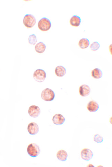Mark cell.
<instances>
[{"instance_id":"cell-19","label":"cell","mask_w":112,"mask_h":167,"mask_svg":"<svg viewBox=\"0 0 112 167\" xmlns=\"http://www.w3.org/2000/svg\"><path fill=\"white\" fill-rule=\"evenodd\" d=\"M100 47V45L99 43L97 42H94L90 46V49L92 51H96L99 49Z\"/></svg>"},{"instance_id":"cell-9","label":"cell","mask_w":112,"mask_h":167,"mask_svg":"<svg viewBox=\"0 0 112 167\" xmlns=\"http://www.w3.org/2000/svg\"><path fill=\"white\" fill-rule=\"evenodd\" d=\"M91 92V88L88 85H83L80 87L79 92L81 96L83 97H85L88 96Z\"/></svg>"},{"instance_id":"cell-11","label":"cell","mask_w":112,"mask_h":167,"mask_svg":"<svg viewBox=\"0 0 112 167\" xmlns=\"http://www.w3.org/2000/svg\"><path fill=\"white\" fill-rule=\"evenodd\" d=\"M87 107L90 112H94L98 110L99 107L97 102L94 101H91L87 104Z\"/></svg>"},{"instance_id":"cell-10","label":"cell","mask_w":112,"mask_h":167,"mask_svg":"<svg viewBox=\"0 0 112 167\" xmlns=\"http://www.w3.org/2000/svg\"><path fill=\"white\" fill-rule=\"evenodd\" d=\"M65 118L61 114H56L52 119L53 123L56 125H61L64 123L65 121Z\"/></svg>"},{"instance_id":"cell-18","label":"cell","mask_w":112,"mask_h":167,"mask_svg":"<svg viewBox=\"0 0 112 167\" xmlns=\"http://www.w3.org/2000/svg\"><path fill=\"white\" fill-rule=\"evenodd\" d=\"M37 39L35 35L32 34L29 36L28 41L30 44L35 45L37 43Z\"/></svg>"},{"instance_id":"cell-3","label":"cell","mask_w":112,"mask_h":167,"mask_svg":"<svg viewBox=\"0 0 112 167\" xmlns=\"http://www.w3.org/2000/svg\"><path fill=\"white\" fill-rule=\"evenodd\" d=\"M51 26V22L46 18H43L38 22V27L41 31H47L50 29Z\"/></svg>"},{"instance_id":"cell-20","label":"cell","mask_w":112,"mask_h":167,"mask_svg":"<svg viewBox=\"0 0 112 167\" xmlns=\"http://www.w3.org/2000/svg\"><path fill=\"white\" fill-rule=\"evenodd\" d=\"M94 140L97 143H100L103 142L104 138L99 135L96 134L94 136Z\"/></svg>"},{"instance_id":"cell-5","label":"cell","mask_w":112,"mask_h":167,"mask_svg":"<svg viewBox=\"0 0 112 167\" xmlns=\"http://www.w3.org/2000/svg\"><path fill=\"white\" fill-rule=\"evenodd\" d=\"M33 77L37 82H42L45 81L46 77V74L44 70L43 69H37L34 72Z\"/></svg>"},{"instance_id":"cell-8","label":"cell","mask_w":112,"mask_h":167,"mask_svg":"<svg viewBox=\"0 0 112 167\" xmlns=\"http://www.w3.org/2000/svg\"><path fill=\"white\" fill-rule=\"evenodd\" d=\"M27 130L30 135H34L38 133L39 129L38 125L36 123L32 122L28 124Z\"/></svg>"},{"instance_id":"cell-16","label":"cell","mask_w":112,"mask_h":167,"mask_svg":"<svg viewBox=\"0 0 112 167\" xmlns=\"http://www.w3.org/2000/svg\"><path fill=\"white\" fill-rule=\"evenodd\" d=\"M90 45V42L88 39L83 38L79 41L78 45L81 49H84L88 47Z\"/></svg>"},{"instance_id":"cell-4","label":"cell","mask_w":112,"mask_h":167,"mask_svg":"<svg viewBox=\"0 0 112 167\" xmlns=\"http://www.w3.org/2000/svg\"><path fill=\"white\" fill-rule=\"evenodd\" d=\"M23 23L26 27L32 28L36 23V18L32 14L26 15L24 18Z\"/></svg>"},{"instance_id":"cell-13","label":"cell","mask_w":112,"mask_h":167,"mask_svg":"<svg viewBox=\"0 0 112 167\" xmlns=\"http://www.w3.org/2000/svg\"><path fill=\"white\" fill-rule=\"evenodd\" d=\"M81 19L80 18L77 16H72L70 20V23L73 27H78L80 25Z\"/></svg>"},{"instance_id":"cell-2","label":"cell","mask_w":112,"mask_h":167,"mask_svg":"<svg viewBox=\"0 0 112 167\" xmlns=\"http://www.w3.org/2000/svg\"><path fill=\"white\" fill-rule=\"evenodd\" d=\"M55 93L54 91L49 88L45 89L42 92L41 98L46 101H52L54 99Z\"/></svg>"},{"instance_id":"cell-1","label":"cell","mask_w":112,"mask_h":167,"mask_svg":"<svg viewBox=\"0 0 112 167\" xmlns=\"http://www.w3.org/2000/svg\"><path fill=\"white\" fill-rule=\"evenodd\" d=\"M27 152L30 157L36 158L40 154L41 150L39 147L36 144H31L28 145Z\"/></svg>"},{"instance_id":"cell-14","label":"cell","mask_w":112,"mask_h":167,"mask_svg":"<svg viewBox=\"0 0 112 167\" xmlns=\"http://www.w3.org/2000/svg\"><path fill=\"white\" fill-rule=\"evenodd\" d=\"M55 73L57 76L63 77L66 73V70L63 66H59L56 67Z\"/></svg>"},{"instance_id":"cell-15","label":"cell","mask_w":112,"mask_h":167,"mask_svg":"<svg viewBox=\"0 0 112 167\" xmlns=\"http://www.w3.org/2000/svg\"><path fill=\"white\" fill-rule=\"evenodd\" d=\"M46 49V45L44 43L41 42L37 43L35 47L36 51L39 54L43 53L45 51Z\"/></svg>"},{"instance_id":"cell-7","label":"cell","mask_w":112,"mask_h":167,"mask_svg":"<svg viewBox=\"0 0 112 167\" xmlns=\"http://www.w3.org/2000/svg\"><path fill=\"white\" fill-rule=\"evenodd\" d=\"M41 112L40 109L36 105L31 106L28 109V114L30 117L36 118L40 115Z\"/></svg>"},{"instance_id":"cell-6","label":"cell","mask_w":112,"mask_h":167,"mask_svg":"<svg viewBox=\"0 0 112 167\" xmlns=\"http://www.w3.org/2000/svg\"><path fill=\"white\" fill-rule=\"evenodd\" d=\"M94 154L91 150L88 149H83L81 152V157L85 161H89L93 158Z\"/></svg>"},{"instance_id":"cell-12","label":"cell","mask_w":112,"mask_h":167,"mask_svg":"<svg viewBox=\"0 0 112 167\" xmlns=\"http://www.w3.org/2000/svg\"><path fill=\"white\" fill-rule=\"evenodd\" d=\"M68 156V153L64 150H59L57 153V159L61 161H66Z\"/></svg>"},{"instance_id":"cell-17","label":"cell","mask_w":112,"mask_h":167,"mask_svg":"<svg viewBox=\"0 0 112 167\" xmlns=\"http://www.w3.org/2000/svg\"><path fill=\"white\" fill-rule=\"evenodd\" d=\"M91 75L94 78L99 79L102 77L103 73L102 70L98 68H96L92 71Z\"/></svg>"}]
</instances>
